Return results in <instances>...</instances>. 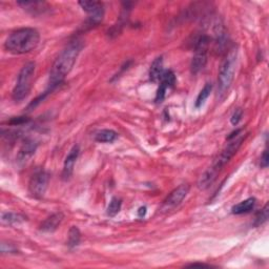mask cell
Segmentation results:
<instances>
[{
	"instance_id": "obj_14",
	"label": "cell",
	"mask_w": 269,
	"mask_h": 269,
	"mask_svg": "<svg viewBox=\"0 0 269 269\" xmlns=\"http://www.w3.org/2000/svg\"><path fill=\"white\" fill-rule=\"evenodd\" d=\"M63 213L62 212H56L53 213L51 217H48L47 219H45L44 223L41 224L40 226V230L45 231V232H53L56 230L59 225L61 224V222L63 221Z\"/></svg>"
},
{
	"instance_id": "obj_9",
	"label": "cell",
	"mask_w": 269,
	"mask_h": 269,
	"mask_svg": "<svg viewBox=\"0 0 269 269\" xmlns=\"http://www.w3.org/2000/svg\"><path fill=\"white\" fill-rule=\"evenodd\" d=\"M188 193H189V185L187 184H182L175 188L174 191L167 195L166 199L164 200L161 210L169 211L176 209V207L180 205L181 202L185 199Z\"/></svg>"
},
{
	"instance_id": "obj_7",
	"label": "cell",
	"mask_w": 269,
	"mask_h": 269,
	"mask_svg": "<svg viewBox=\"0 0 269 269\" xmlns=\"http://www.w3.org/2000/svg\"><path fill=\"white\" fill-rule=\"evenodd\" d=\"M48 181H50V176L45 170L35 173L29 182L30 194L36 199L42 198L47 189Z\"/></svg>"
},
{
	"instance_id": "obj_12",
	"label": "cell",
	"mask_w": 269,
	"mask_h": 269,
	"mask_svg": "<svg viewBox=\"0 0 269 269\" xmlns=\"http://www.w3.org/2000/svg\"><path fill=\"white\" fill-rule=\"evenodd\" d=\"M18 5H20L22 9L29 12L30 14L34 16L41 15L45 13V12L50 9L48 4L45 1H28V0H23V1H18Z\"/></svg>"
},
{
	"instance_id": "obj_26",
	"label": "cell",
	"mask_w": 269,
	"mask_h": 269,
	"mask_svg": "<svg viewBox=\"0 0 269 269\" xmlns=\"http://www.w3.org/2000/svg\"><path fill=\"white\" fill-rule=\"evenodd\" d=\"M268 164H269V156L267 150H265L261 157V167L266 168L268 166Z\"/></svg>"
},
{
	"instance_id": "obj_4",
	"label": "cell",
	"mask_w": 269,
	"mask_h": 269,
	"mask_svg": "<svg viewBox=\"0 0 269 269\" xmlns=\"http://www.w3.org/2000/svg\"><path fill=\"white\" fill-rule=\"evenodd\" d=\"M246 137H247V134L244 133V130H238L230 134L227 138V144H226L222 152L216 159V161L213 162L211 166L220 172L224 165L226 163H228L230 161V159L237 154V151L239 150L240 146L242 145L243 141L245 140Z\"/></svg>"
},
{
	"instance_id": "obj_19",
	"label": "cell",
	"mask_w": 269,
	"mask_h": 269,
	"mask_svg": "<svg viewBox=\"0 0 269 269\" xmlns=\"http://www.w3.org/2000/svg\"><path fill=\"white\" fill-rule=\"evenodd\" d=\"M81 240L80 230L76 226H72L69 230V236H67V246L70 248H74L79 245Z\"/></svg>"
},
{
	"instance_id": "obj_17",
	"label": "cell",
	"mask_w": 269,
	"mask_h": 269,
	"mask_svg": "<svg viewBox=\"0 0 269 269\" xmlns=\"http://www.w3.org/2000/svg\"><path fill=\"white\" fill-rule=\"evenodd\" d=\"M163 58L162 57H158L154 60V62L151 63L150 65V70H149V78L151 81H158L160 80L162 75H163Z\"/></svg>"
},
{
	"instance_id": "obj_21",
	"label": "cell",
	"mask_w": 269,
	"mask_h": 269,
	"mask_svg": "<svg viewBox=\"0 0 269 269\" xmlns=\"http://www.w3.org/2000/svg\"><path fill=\"white\" fill-rule=\"evenodd\" d=\"M24 221V217L20 215H16L14 212H3L1 216V222L2 224H18Z\"/></svg>"
},
{
	"instance_id": "obj_27",
	"label": "cell",
	"mask_w": 269,
	"mask_h": 269,
	"mask_svg": "<svg viewBox=\"0 0 269 269\" xmlns=\"http://www.w3.org/2000/svg\"><path fill=\"white\" fill-rule=\"evenodd\" d=\"M145 215H146V207L145 206L140 207L139 210H138V216L140 218H143Z\"/></svg>"
},
{
	"instance_id": "obj_2",
	"label": "cell",
	"mask_w": 269,
	"mask_h": 269,
	"mask_svg": "<svg viewBox=\"0 0 269 269\" xmlns=\"http://www.w3.org/2000/svg\"><path fill=\"white\" fill-rule=\"evenodd\" d=\"M39 41L40 34L37 30L23 28L15 30L9 36L4 42V47L12 54L22 55L34 51L39 45Z\"/></svg>"
},
{
	"instance_id": "obj_11",
	"label": "cell",
	"mask_w": 269,
	"mask_h": 269,
	"mask_svg": "<svg viewBox=\"0 0 269 269\" xmlns=\"http://www.w3.org/2000/svg\"><path fill=\"white\" fill-rule=\"evenodd\" d=\"M79 154H80V149H79V146L78 145L73 146V149L70 150L69 155L66 156L64 164H63V170H62V179L63 180L67 181L72 177L73 172H74L76 161L79 157Z\"/></svg>"
},
{
	"instance_id": "obj_23",
	"label": "cell",
	"mask_w": 269,
	"mask_h": 269,
	"mask_svg": "<svg viewBox=\"0 0 269 269\" xmlns=\"http://www.w3.org/2000/svg\"><path fill=\"white\" fill-rule=\"evenodd\" d=\"M268 204H266L263 209L256 213L255 219H254V226H260L264 224L268 220Z\"/></svg>"
},
{
	"instance_id": "obj_1",
	"label": "cell",
	"mask_w": 269,
	"mask_h": 269,
	"mask_svg": "<svg viewBox=\"0 0 269 269\" xmlns=\"http://www.w3.org/2000/svg\"><path fill=\"white\" fill-rule=\"evenodd\" d=\"M82 47L83 41L79 38H75L74 40L70 41L69 45L59 54L50 72V82H48V89L46 90L47 93H51L52 90L56 89L64 80L65 77L70 74Z\"/></svg>"
},
{
	"instance_id": "obj_18",
	"label": "cell",
	"mask_w": 269,
	"mask_h": 269,
	"mask_svg": "<svg viewBox=\"0 0 269 269\" xmlns=\"http://www.w3.org/2000/svg\"><path fill=\"white\" fill-rule=\"evenodd\" d=\"M118 138V134L113 130H102L95 134V140L99 143H112Z\"/></svg>"
},
{
	"instance_id": "obj_24",
	"label": "cell",
	"mask_w": 269,
	"mask_h": 269,
	"mask_svg": "<svg viewBox=\"0 0 269 269\" xmlns=\"http://www.w3.org/2000/svg\"><path fill=\"white\" fill-rule=\"evenodd\" d=\"M243 117V111L241 108H237L236 111L234 112V114H232L231 116V118H230V122H231V124L232 125H238V123L241 121Z\"/></svg>"
},
{
	"instance_id": "obj_22",
	"label": "cell",
	"mask_w": 269,
	"mask_h": 269,
	"mask_svg": "<svg viewBox=\"0 0 269 269\" xmlns=\"http://www.w3.org/2000/svg\"><path fill=\"white\" fill-rule=\"evenodd\" d=\"M121 206H122V200L117 197L113 198L107 206V210H106L107 216L115 217L116 215H118L121 209Z\"/></svg>"
},
{
	"instance_id": "obj_3",
	"label": "cell",
	"mask_w": 269,
	"mask_h": 269,
	"mask_svg": "<svg viewBox=\"0 0 269 269\" xmlns=\"http://www.w3.org/2000/svg\"><path fill=\"white\" fill-rule=\"evenodd\" d=\"M237 58H238V50L236 46H234L229 50L227 56H226V58L224 59L219 71L218 90L220 96H224L226 93H227V90H229L232 81H234Z\"/></svg>"
},
{
	"instance_id": "obj_20",
	"label": "cell",
	"mask_w": 269,
	"mask_h": 269,
	"mask_svg": "<svg viewBox=\"0 0 269 269\" xmlns=\"http://www.w3.org/2000/svg\"><path fill=\"white\" fill-rule=\"evenodd\" d=\"M211 90H212V85L210 83H206L205 87L201 90L197 97V100H195V105H194L195 107L199 108L204 105L205 101L207 100V98L209 97Z\"/></svg>"
},
{
	"instance_id": "obj_16",
	"label": "cell",
	"mask_w": 269,
	"mask_h": 269,
	"mask_svg": "<svg viewBox=\"0 0 269 269\" xmlns=\"http://www.w3.org/2000/svg\"><path fill=\"white\" fill-rule=\"evenodd\" d=\"M254 205H255V199L248 198L232 207L231 212L234 213V215H243V213H247L252 211L254 209Z\"/></svg>"
},
{
	"instance_id": "obj_13",
	"label": "cell",
	"mask_w": 269,
	"mask_h": 269,
	"mask_svg": "<svg viewBox=\"0 0 269 269\" xmlns=\"http://www.w3.org/2000/svg\"><path fill=\"white\" fill-rule=\"evenodd\" d=\"M36 149H37V143H35L32 140H28L24 142L19 149L17 156V162L19 164L26 163L30 158L35 154Z\"/></svg>"
},
{
	"instance_id": "obj_6",
	"label": "cell",
	"mask_w": 269,
	"mask_h": 269,
	"mask_svg": "<svg viewBox=\"0 0 269 269\" xmlns=\"http://www.w3.org/2000/svg\"><path fill=\"white\" fill-rule=\"evenodd\" d=\"M209 44L210 39L205 34L198 35L194 38L193 46L194 54L191 63V72L193 75H197L205 67L207 63V54H209Z\"/></svg>"
},
{
	"instance_id": "obj_15",
	"label": "cell",
	"mask_w": 269,
	"mask_h": 269,
	"mask_svg": "<svg viewBox=\"0 0 269 269\" xmlns=\"http://www.w3.org/2000/svg\"><path fill=\"white\" fill-rule=\"evenodd\" d=\"M219 170H217L216 168H213L212 166L209 167V169L206 170V172L201 176V178L199 180V187L201 189H206L207 187H209L213 181L217 179V177L219 175Z\"/></svg>"
},
{
	"instance_id": "obj_25",
	"label": "cell",
	"mask_w": 269,
	"mask_h": 269,
	"mask_svg": "<svg viewBox=\"0 0 269 269\" xmlns=\"http://www.w3.org/2000/svg\"><path fill=\"white\" fill-rule=\"evenodd\" d=\"M1 253L2 254H16L17 248L13 245V244L3 242L1 244Z\"/></svg>"
},
{
	"instance_id": "obj_28",
	"label": "cell",
	"mask_w": 269,
	"mask_h": 269,
	"mask_svg": "<svg viewBox=\"0 0 269 269\" xmlns=\"http://www.w3.org/2000/svg\"><path fill=\"white\" fill-rule=\"evenodd\" d=\"M189 267H195V266H199V267H210L209 265H206V264H198V263H194V264H191L188 265Z\"/></svg>"
},
{
	"instance_id": "obj_8",
	"label": "cell",
	"mask_w": 269,
	"mask_h": 269,
	"mask_svg": "<svg viewBox=\"0 0 269 269\" xmlns=\"http://www.w3.org/2000/svg\"><path fill=\"white\" fill-rule=\"evenodd\" d=\"M79 5L89 14L90 26L99 24L105 16V5L101 1H79Z\"/></svg>"
},
{
	"instance_id": "obj_10",
	"label": "cell",
	"mask_w": 269,
	"mask_h": 269,
	"mask_svg": "<svg viewBox=\"0 0 269 269\" xmlns=\"http://www.w3.org/2000/svg\"><path fill=\"white\" fill-rule=\"evenodd\" d=\"M175 83H176V76L174 73L172 71H165L160 79V85H159V89L157 90V95H156L157 103H161L164 100L167 89L173 88Z\"/></svg>"
},
{
	"instance_id": "obj_5",
	"label": "cell",
	"mask_w": 269,
	"mask_h": 269,
	"mask_svg": "<svg viewBox=\"0 0 269 269\" xmlns=\"http://www.w3.org/2000/svg\"><path fill=\"white\" fill-rule=\"evenodd\" d=\"M36 70V64L34 62H28L21 69L18 75L16 85L13 90V99L16 102H20L29 96L30 89H32V81Z\"/></svg>"
}]
</instances>
